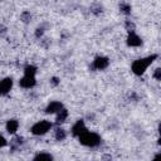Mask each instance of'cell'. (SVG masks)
Listing matches in <instances>:
<instances>
[{"mask_svg": "<svg viewBox=\"0 0 161 161\" xmlns=\"http://www.w3.org/2000/svg\"><path fill=\"white\" fill-rule=\"evenodd\" d=\"M156 58H157L156 54L148 55V57H146V58H140V59H137V60H135V62L132 63L131 70H132L136 75H142V74L146 72V69L152 64V62H153Z\"/></svg>", "mask_w": 161, "mask_h": 161, "instance_id": "obj_1", "label": "cell"}, {"mask_svg": "<svg viewBox=\"0 0 161 161\" xmlns=\"http://www.w3.org/2000/svg\"><path fill=\"white\" fill-rule=\"evenodd\" d=\"M78 140L83 146H87V147H97L101 143V136L98 133L91 132L88 130H86L83 133H80L78 136Z\"/></svg>", "mask_w": 161, "mask_h": 161, "instance_id": "obj_2", "label": "cell"}, {"mask_svg": "<svg viewBox=\"0 0 161 161\" xmlns=\"http://www.w3.org/2000/svg\"><path fill=\"white\" fill-rule=\"evenodd\" d=\"M50 128H52V123L49 121H47V119H43V121H39V122L34 123L31 126L30 131L35 136H42V135H45Z\"/></svg>", "mask_w": 161, "mask_h": 161, "instance_id": "obj_3", "label": "cell"}, {"mask_svg": "<svg viewBox=\"0 0 161 161\" xmlns=\"http://www.w3.org/2000/svg\"><path fill=\"white\" fill-rule=\"evenodd\" d=\"M19 84H20V87H23V88H25V89H30V88H33V87L36 84L35 75H28V74H24V77L19 80Z\"/></svg>", "mask_w": 161, "mask_h": 161, "instance_id": "obj_4", "label": "cell"}, {"mask_svg": "<svg viewBox=\"0 0 161 161\" xmlns=\"http://www.w3.org/2000/svg\"><path fill=\"white\" fill-rule=\"evenodd\" d=\"M141 44H142V39L133 30H130V33L127 35V45L132 47V48H136V47H140Z\"/></svg>", "mask_w": 161, "mask_h": 161, "instance_id": "obj_5", "label": "cell"}, {"mask_svg": "<svg viewBox=\"0 0 161 161\" xmlns=\"http://www.w3.org/2000/svg\"><path fill=\"white\" fill-rule=\"evenodd\" d=\"M108 64H109L108 58L102 57V55L96 57L94 60H93V68L97 69V70H103V69H106V68L108 67Z\"/></svg>", "mask_w": 161, "mask_h": 161, "instance_id": "obj_6", "label": "cell"}, {"mask_svg": "<svg viewBox=\"0 0 161 161\" xmlns=\"http://www.w3.org/2000/svg\"><path fill=\"white\" fill-rule=\"evenodd\" d=\"M13 87V79L10 77H6L0 80V96H5L10 92Z\"/></svg>", "mask_w": 161, "mask_h": 161, "instance_id": "obj_7", "label": "cell"}, {"mask_svg": "<svg viewBox=\"0 0 161 161\" xmlns=\"http://www.w3.org/2000/svg\"><path fill=\"white\" fill-rule=\"evenodd\" d=\"M86 130H87V128H86L84 122H83L82 119H78V121L73 125V127H72V133H73V136L78 137V136H79L80 133H83Z\"/></svg>", "mask_w": 161, "mask_h": 161, "instance_id": "obj_8", "label": "cell"}, {"mask_svg": "<svg viewBox=\"0 0 161 161\" xmlns=\"http://www.w3.org/2000/svg\"><path fill=\"white\" fill-rule=\"evenodd\" d=\"M62 108H63V104H62L59 101H53V102H50V103L47 106L45 112H47V113H57V112L60 111Z\"/></svg>", "mask_w": 161, "mask_h": 161, "instance_id": "obj_9", "label": "cell"}, {"mask_svg": "<svg viewBox=\"0 0 161 161\" xmlns=\"http://www.w3.org/2000/svg\"><path fill=\"white\" fill-rule=\"evenodd\" d=\"M19 128V122L16 119H9L6 122V131L9 133H15Z\"/></svg>", "mask_w": 161, "mask_h": 161, "instance_id": "obj_10", "label": "cell"}, {"mask_svg": "<svg viewBox=\"0 0 161 161\" xmlns=\"http://www.w3.org/2000/svg\"><path fill=\"white\" fill-rule=\"evenodd\" d=\"M68 117V111L65 108H62L60 111L57 112V122L60 123V122H64Z\"/></svg>", "mask_w": 161, "mask_h": 161, "instance_id": "obj_11", "label": "cell"}, {"mask_svg": "<svg viewBox=\"0 0 161 161\" xmlns=\"http://www.w3.org/2000/svg\"><path fill=\"white\" fill-rule=\"evenodd\" d=\"M54 136H55V138H57L58 141H63V140L67 137V133H65V131H64L63 128H57Z\"/></svg>", "mask_w": 161, "mask_h": 161, "instance_id": "obj_12", "label": "cell"}, {"mask_svg": "<svg viewBox=\"0 0 161 161\" xmlns=\"http://www.w3.org/2000/svg\"><path fill=\"white\" fill-rule=\"evenodd\" d=\"M24 74H28V75H35L36 74V67L34 65H26L25 69H24Z\"/></svg>", "mask_w": 161, "mask_h": 161, "instance_id": "obj_13", "label": "cell"}, {"mask_svg": "<svg viewBox=\"0 0 161 161\" xmlns=\"http://www.w3.org/2000/svg\"><path fill=\"white\" fill-rule=\"evenodd\" d=\"M119 9H121V11H122L123 14H126V15L131 14V5L127 4V3H122V4L119 5Z\"/></svg>", "mask_w": 161, "mask_h": 161, "instance_id": "obj_14", "label": "cell"}, {"mask_svg": "<svg viewBox=\"0 0 161 161\" xmlns=\"http://www.w3.org/2000/svg\"><path fill=\"white\" fill-rule=\"evenodd\" d=\"M52 158H53V156L50 153H45V152H40L34 157V160H52Z\"/></svg>", "mask_w": 161, "mask_h": 161, "instance_id": "obj_15", "label": "cell"}, {"mask_svg": "<svg viewBox=\"0 0 161 161\" xmlns=\"http://www.w3.org/2000/svg\"><path fill=\"white\" fill-rule=\"evenodd\" d=\"M30 18H31V15H30V13H28V11H25V13H23V15H21V19H23V21H29L30 20Z\"/></svg>", "mask_w": 161, "mask_h": 161, "instance_id": "obj_16", "label": "cell"}, {"mask_svg": "<svg viewBox=\"0 0 161 161\" xmlns=\"http://www.w3.org/2000/svg\"><path fill=\"white\" fill-rule=\"evenodd\" d=\"M160 73H161V70H160V68H157V69L155 70V74H153V77H155V78H156L157 80H160V78H161Z\"/></svg>", "mask_w": 161, "mask_h": 161, "instance_id": "obj_17", "label": "cell"}, {"mask_svg": "<svg viewBox=\"0 0 161 161\" xmlns=\"http://www.w3.org/2000/svg\"><path fill=\"white\" fill-rule=\"evenodd\" d=\"M4 146H6V140L0 135V148L4 147Z\"/></svg>", "mask_w": 161, "mask_h": 161, "instance_id": "obj_18", "label": "cell"}, {"mask_svg": "<svg viewBox=\"0 0 161 161\" xmlns=\"http://www.w3.org/2000/svg\"><path fill=\"white\" fill-rule=\"evenodd\" d=\"M43 35V28H38L36 29V36H40Z\"/></svg>", "mask_w": 161, "mask_h": 161, "instance_id": "obj_19", "label": "cell"}, {"mask_svg": "<svg viewBox=\"0 0 161 161\" xmlns=\"http://www.w3.org/2000/svg\"><path fill=\"white\" fill-rule=\"evenodd\" d=\"M52 83H53L54 86H57V84H58V79H57V78H53V79H52Z\"/></svg>", "mask_w": 161, "mask_h": 161, "instance_id": "obj_20", "label": "cell"}]
</instances>
